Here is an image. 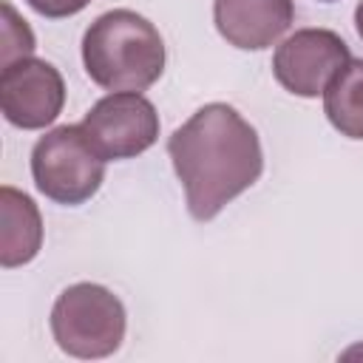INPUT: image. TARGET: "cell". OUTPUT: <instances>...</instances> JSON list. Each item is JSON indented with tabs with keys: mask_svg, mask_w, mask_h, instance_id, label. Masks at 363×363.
Listing matches in <instances>:
<instances>
[{
	"mask_svg": "<svg viewBox=\"0 0 363 363\" xmlns=\"http://www.w3.org/2000/svg\"><path fill=\"white\" fill-rule=\"evenodd\" d=\"M167 156L196 221L216 218L264 170L255 128L227 102H210L176 128L167 139Z\"/></svg>",
	"mask_w": 363,
	"mask_h": 363,
	"instance_id": "6da1fadb",
	"label": "cell"
},
{
	"mask_svg": "<svg viewBox=\"0 0 363 363\" xmlns=\"http://www.w3.org/2000/svg\"><path fill=\"white\" fill-rule=\"evenodd\" d=\"M82 62L85 74L105 91H145L164 71V40L147 17L113 9L88 26Z\"/></svg>",
	"mask_w": 363,
	"mask_h": 363,
	"instance_id": "7a4b0ae2",
	"label": "cell"
},
{
	"mask_svg": "<svg viewBox=\"0 0 363 363\" xmlns=\"http://www.w3.org/2000/svg\"><path fill=\"white\" fill-rule=\"evenodd\" d=\"M128 329L122 301L102 284H71L51 306V335L57 346L79 360L113 354Z\"/></svg>",
	"mask_w": 363,
	"mask_h": 363,
	"instance_id": "3957f363",
	"label": "cell"
},
{
	"mask_svg": "<svg viewBox=\"0 0 363 363\" xmlns=\"http://www.w3.org/2000/svg\"><path fill=\"white\" fill-rule=\"evenodd\" d=\"M31 176L45 199L77 207L102 187L105 159L82 125H60L37 139L31 150Z\"/></svg>",
	"mask_w": 363,
	"mask_h": 363,
	"instance_id": "277c9868",
	"label": "cell"
},
{
	"mask_svg": "<svg viewBox=\"0 0 363 363\" xmlns=\"http://www.w3.org/2000/svg\"><path fill=\"white\" fill-rule=\"evenodd\" d=\"M79 125L105 162L133 159L159 139V113L139 91H111Z\"/></svg>",
	"mask_w": 363,
	"mask_h": 363,
	"instance_id": "5b68a950",
	"label": "cell"
},
{
	"mask_svg": "<svg viewBox=\"0 0 363 363\" xmlns=\"http://www.w3.org/2000/svg\"><path fill=\"white\" fill-rule=\"evenodd\" d=\"M352 60L349 45L329 28H298L272 54L275 79L295 96L312 99Z\"/></svg>",
	"mask_w": 363,
	"mask_h": 363,
	"instance_id": "8992f818",
	"label": "cell"
},
{
	"mask_svg": "<svg viewBox=\"0 0 363 363\" xmlns=\"http://www.w3.org/2000/svg\"><path fill=\"white\" fill-rule=\"evenodd\" d=\"M65 105L62 74L37 57H20L0 71V108L3 116L23 130L51 125Z\"/></svg>",
	"mask_w": 363,
	"mask_h": 363,
	"instance_id": "52a82bcc",
	"label": "cell"
},
{
	"mask_svg": "<svg viewBox=\"0 0 363 363\" xmlns=\"http://www.w3.org/2000/svg\"><path fill=\"white\" fill-rule=\"evenodd\" d=\"M213 20L218 34L241 48L261 51L284 37L295 20L292 0H216Z\"/></svg>",
	"mask_w": 363,
	"mask_h": 363,
	"instance_id": "ba28073f",
	"label": "cell"
},
{
	"mask_svg": "<svg viewBox=\"0 0 363 363\" xmlns=\"http://www.w3.org/2000/svg\"><path fill=\"white\" fill-rule=\"evenodd\" d=\"M43 247V218L31 196L17 187H0V264L6 269L37 258Z\"/></svg>",
	"mask_w": 363,
	"mask_h": 363,
	"instance_id": "9c48e42d",
	"label": "cell"
},
{
	"mask_svg": "<svg viewBox=\"0 0 363 363\" xmlns=\"http://www.w3.org/2000/svg\"><path fill=\"white\" fill-rule=\"evenodd\" d=\"M323 113L343 136L363 139V60H349L326 85Z\"/></svg>",
	"mask_w": 363,
	"mask_h": 363,
	"instance_id": "30bf717a",
	"label": "cell"
},
{
	"mask_svg": "<svg viewBox=\"0 0 363 363\" xmlns=\"http://www.w3.org/2000/svg\"><path fill=\"white\" fill-rule=\"evenodd\" d=\"M3 48H0V62L9 65L20 57H31L34 51V34L26 26V20L17 17V11L11 9V3H3Z\"/></svg>",
	"mask_w": 363,
	"mask_h": 363,
	"instance_id": "8fae6325",
	"label": "cell"
},
{
	"mask_svg": "<svg viewBox=\"0 0 363 363\" xmlns=\"http://www.w3.org/2000/svg\"><path fill=\"white\" fill-rule=\"evenodd\" d=\"M37 14L48 17V20H62L71 14H79L91 0H26Z\"/></svg>",
	"mask_w": 363,
	"mask_h": 363,
	"instance_id": "7c38bea8",
	"label": "cell"
},
{
	"mask_svg": "<svg viewBox=\"0 0 363 363\" xmlns=\"http://www.w3.org/2000/svg\"><path fill=\"white\" fill-rule=\"evenodd\" d=\"M354 28H357V34H360V40H363V0H360L357 9H354Z\"/></svg>",
	"mask_w": 363,
	"mask_h": 363,
	"instance_id": "4fadbf2b",
	"label": "cell"
},
{
	"mask_svg": "<svg viewBox=\"0 0 363 363\" xmlns=\"http://www.w3.org/2000/svg\"><path fill=\"white\" fill-rule=\"evenodd\" d=\"M323 3H332V0H323Z\"/></svg>",
	"mask_w": 363,
	"mask_h": 363,
	"instance_id": "5bb4252c",
	"label": "cell"
}]
</instances>
